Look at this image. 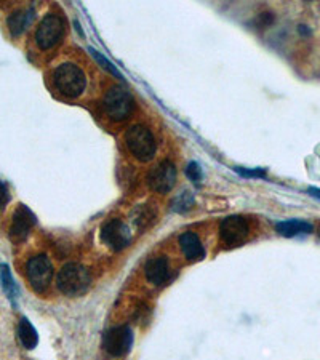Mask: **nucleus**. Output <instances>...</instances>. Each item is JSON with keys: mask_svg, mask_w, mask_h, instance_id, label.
Segmentation results:
<instances>
[{"mask_svg": "<svg viewBox=\"0 0 320 360\" xmlns=\"http://www.w3.org/2000/svg\"><path fill=\"white\" fill-rule=\"evenodd\" d=\"M91 285V277L89 269L79 263L64 264L58 272L56 287L66 296H80L89 292Z\"/></svg>", "mask_w": 320, "mask_h": 360, "instance_id": "1", "label": "nucleus"}, {"mask_svg": "<svg viewBox=\"0 0 320 360\" xmlns=\"http://www.w3.org/2000/svg\"><path fill=\"white\" fill-rule=\"evenodd\" d=\"M53 82L58 91L68 98H77L82 95L87 86L85 74L72 63H64L58 66L53 74Z\"/></svg>", "mask_w": 320, "mask_h": 360, "instance_id": "2", "label": "nucleus"}, {"mask_svg": "<svg viewBox=\"0 0 320 360\" xmlns=\"http://www.w3.org/2000/svg\"><path fill=\"white\" fill-rule=\"evenodd\" d=\"M125 143L138 160L148 162L155 154V139L144 125H133L125 133Z\"/></svg>", "mask_w": 320, "mask_h": 360, "instance_id": "3", "label": "nucleus"}, {"mask_svg": "<svg viewBox=\"0 0 320 360\" xmlns=\"http://www.w3.org/2000/svg\"><path fill=\"white\" fill-rule=\"evenodd\" d=\"M135 100L130 95V91L125 90L124 86L115 85L110 89L106 96H104V109L113 120H125L133 111Z\"/></svg>", "mask_w": 320, "mask_h": 360, "instance_id": "4", "label": "nucleus"}, {"mask_svg": "<svg viewBox=\"0 0 320 360\" xmlns=\"http://www.w3.org/2000/svg\"><path fill=\"white\" fill-rule=\"evenodd\" d=\"M26 274L31 287L37 293H42L53 281V266L46 255H37L27 261Z\"/></svg>", "mask_w": 320, "mask_h": 360, "instance_id": "5", "label": "nucleus"}, {"mask_svg": "<svg viewBox=\"0 0 320 360\" xmlns=\"http://www.w3.org/2000/svg\"><path fill=\"white\" fill-rule=\"evenodd\" d=\"M64 20L60 15L49 13L45 18L40 21V25L36 31V42L39 49L50 50L55 45L60 44V40L64 36Z\"/></svg>", "mask_w": 320, "mask_h": 360, "instance_id": "6", "label": "nucleus"}, {"mask_svg": "<svg viewBox=\"0 0 320 360\" xmlns=\"http://www.w3.org/2000/svg\"><path fill=\"white\" fill-rule=\"evenodd\" d=\"M103 346L109 356L122 357L130 352L133 346V332L128 325H117V327L109 328L104 333Z\"/></svg>", "mask_w": 320, "mask_h": 360, "instance_id": "7", "label": "nucleus"}, {"mask_svg": "<svg viewBox=\"0 0 320 360\" xmlns=\"http://www.w3.org/2000/svg\"><path fill=\"white\" fill-rule=\"evenodd\" d=\"M132 231L128 226L120 221L117 218L108 219L106 223L101 226V240L104 245H108L114 252H120V250L127 248L132 242Z\"/></svg>", "mask_w": 320, "mask_h": 360, "instance_id": "8", "label": "nucleus"}, {"mask_svg": "<svg viewBox=\"0 0 320 360\" xmlns=\"http://www.w3.org/2000/svg\"><path fill=\"white\" fill-rule=\"evenodd\" d=\"M248 234H250V226L247 223V219L243 217H238V214L228 217L223 223H221L219 236H221V240L224 242V245L228 247L242 245V243L247 240Z\"/></svg>", "mask_w": 320, "mask_h": 360, "instance_id": "9", "label": "nucleus"}, {"mask_svg": "<svg viewBox=\"0 0 320 360\" xmlns=\"http://www.w3.org/2000/svg\"><path fill=\"white\" fill-rule=\"evenodd\" d=\"M177 183V168L170 160L160 162L159 165H155L148 175V184L154 193L167 194L174 188Z\"/></svg>", "mask_w": 320, "mask_h": 360, "instance_id": "10", "label": "nucleus"}, {"mask_svg": "<svg viewBox=\"0 0 320 360\" xmlns=\"http://www.w3.org/2000/svg\"><path fill=\"white\" fill-rule=\"evenodd\" d=\"M34 226H36V214L26 205L20 203L13 213V218H11L10 240L13 243H23L31 234Z\"/></svg>", "mask_w": 320, "mask_h": 360, "instance_id": "11", "label": "nucleus"}, {"mask_svg": "<svg viewBox=\"0 0 320 360\" xmlns=\"http://www.w3.org/2000/svg\"><path fill=\"white\" fill-rule=\"evenodd\" d=\"M170 263L165 257H157L149 259L144 268V274H146L148 281L153 285H164V283L170 278Z\"/></svg>", "mask_w": 320, "mask_h": 360, "instance_id": "12", "label": "nucleus"}, {"mask_svg": "<svg viewBox=\"0 0 320 360\" xmlns=\"http://www.w3.org/2000/svg\"><path fill=\"white\" fill-rule=\"evenodd\" d=\"M179 247H181L184 257L189 261H200L205 258V248H203L199 236L194 232H184L179 237Z\"/></svg>", "mask_w": 320, "mask_h": 360, "instance_id": "13", "label": "nucleus"}, {"mask_svg": "<svg viewBox=\"0 0 320 360\" xmlns=\"http://www.w3.org/2000/svg\"><path fill=\"white\" fill-rule=\"evenodd\" d=\"M276 231L282 237H296L312 234L314 226L309 221H305V219H287V221L277 223Z\"/></svg>", "mask_w": 320, "mask_h": 360, "instance_id": "14", "label": "nucleus"}, {"mask_svg": "<svg viewBox=\"0 0 320 360\" xmlns=\"http://www.w3.org/2000/svg\"><path fill=\"white\" fill-rule=\"evenodd\" d=\"M34 18V10H16L8 16L7 20V26L8 31L13 37L21 36L23 32L26 31L27 26L31 25V21Z\"/></svg>", "mask_w": 320, "mask_h": 360, "instance_id": "15", "label": "nucleus"}, {"mask_svg": "<svg viewBox=\"0 0 320 360\" xmlns=\"http://www.w3.org/2000/svg\"><path fill=\"white\" fill-rule=\"evenodd\" d=\"M18 338L26 349H34L39 345L37 330L34 328V325L26 317H23L18 323Z\"/></svg>", "mask_w": 320, "mask_h": 360, "instance_id": "16", "label": "nucleus"}, {"mask_svg": "<svg viewBox=\"0 0 320 360\" xmlns=\"http://www.w3.org/2000/svg\"><path fill=\"white\" fill-rule=\"evenodd\" d=\"M0 282H2V288L5 295H7V298L16 306V300H18L20 292L7 264H0Z\"/></svg>", "mask_w": 320, "mask_h": 360, "instance_id": "17", "label": "nucleus"}, {"mask_svg": "<svg viewBox=\"0 0 320 360\" xmlns=\"http://www.w3.org/2000/svg\"><path fill=\"white\" fill-rule=\"evenodd\" d=\"M154 218L155 213L148 205H141L135 213V224L138 226V229H146L154 221Z\"/></svg>", "mask_w": 320, "mask_h": 360, "instance_id": "18", "label": "nucleus"}, {"mask_svg": "<svg viewBox=\"0 0 320 360\" xmlns=\"http://www.w3.org/2000/svg\"><path fill=\"white\" fill-rule=\"evenodd\" d=\"M194 205V195H192L189 191H184V193L178 194L177 199L173 200V208L177 212H188Z\"/></svg>", "mask_w": 320, "mask_h": 360, "instance_id": "19", "label": "nucleus"}, {"mask_svg": "<svg viewBox=\"0 0 320 360\" xmlns=\"http://www.w3.org/2000/svg\"><path fill=\"white\" fill-rule=\"evenodd\" d=\"M89 51H90V55H91L93 58H95V60H96L98 63H100L103 69H106V71H108L109 74H113L114 77L122 79V74L117 71V68H115L109 60H106V58H104V56L100 53V51L95 50V49H89Z\"/></svg>", "mask_w": 320, "mask_h": 360, "instance_id": "20", "label": "nucleus"}, {"mask_svg": "<svg viewBox=\"0 0 320 360\" xmlns=\"http://www.w3.org/2000/svg\"><path fill=\"white\" fill-rule=\"evenodd\" d=\"M186 175H188V178L191 179L192 183L199 184L202 181V168H200V165L196 164V162H191L188 168H186Z\"/></svg>", "mask_w": 320, "mask_h": 360, "instance_id": "21", "label": "nucleus"}, {"mask_svg": "<svg viewBox=\"0 0 320 360\" xmlns=\"http://www.w3.org/2000/svg\"><path fill=\"white\" fill-rule=\"evenodd\" d=\"M8 202H10V194H8L7 186H5V183L0 181V210H4Z\"/></svg>", "mask_w": 320, "mask_h": 360, "instance_id": "22", "label": "nucleus"}, {"mask_svg": "<svg viewBox=\"0 0 320 360\" xmlns=\"http://www.w3.org/2000/svg\"><path fill=\"white\" fill-rule=\"evenodd\" d=\"M272 21H274V15L272 13H261L258 18H256V22H258V26H261V27L269 26Z\"/></svg>", "mask_w": 320, "mask_h": 360, "instance_id": "23", "label": "nucleus"}, {"mask_svg": "<svg viewBox=\"0 0 320 360\" xmlns=\"http://www.w3.org/2000/svg\"><path fill=\"white\" fill-rule=\"evenodd\" d=\"M237 172L241 173L242 176H258V178H264L266 176L264 170H253V172L247 170V172H243V170H241V168H237Z\"/></svg>", "mask_w": 320, "mask_h": 360, "instance_id": "24", "label": "nucleus"}, {"mask_svg": "<svg viewBox=\"0 0 320 360\" xmlns=\"http://www.w3.org/2000/svg\"><path fill=\"white\" fill-rule=\"evenodd\" d=\"M307 193H309V195H312L314 199L320 200V189L319 188H309L307 189Z\"/></svg>", "mask_w": 320, "mask_h": 360, "instance_id": "25", "label": "nucleus"}, {"mask_svg": "<svg viewBox=\"0 0 320 360\" xmlns=\"http://www.w3.org/2000/svg\"><path fill=\"white\" fill-rule=\"evenodd\" d=\"M319 234H320V231H319Z\"/></svg>", "mask_w": 320, "mask_h": 360, "instance_id": "26", "label": "nucleus"}]
</instances>
